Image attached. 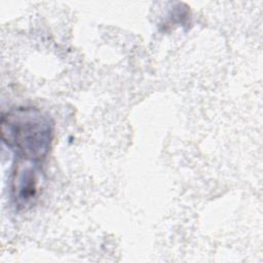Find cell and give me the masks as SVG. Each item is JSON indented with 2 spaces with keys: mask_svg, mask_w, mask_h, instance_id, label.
I'll list each match as a JSON object with an SVG mask.
<instances>
[{
  "mask_svg": "<svg viewBox=\"0 0 263 263\" xmlns=\"http://www.w3.org/2000/svg\"><path fill=\"white\" fill-rule=\"evenodd\" d=\"M0 134L3 143L18 158L40 162L50 151L54 125L51 118L39 108L23 106L2 114Z\"/></svg>",
  "mask_w": 263,
  "mask_h": 263,
  "instance_id": "obj_1",
  "label": "cell"
},
{
  "mask_svg": "<svg viewBox=\"0 0 263 263\" xmlns=\"http://www.w3.org/2000/svg\"><path fill=\"white\" fill-rule=\"evenodd\" d=\"M38 162L18 158L11 177V198L18 210H28L39 196L40 171Z\"/></svg>",
  "mask_w": 263,
  "mask_h": 263,
  "instance_id": "obj_2",
  "label": "cell"
}]
</instances>
